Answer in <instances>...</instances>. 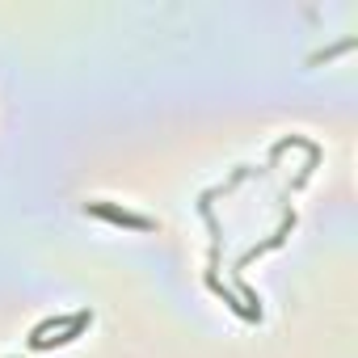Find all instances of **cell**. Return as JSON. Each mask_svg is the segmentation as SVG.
I'll return each mask as SVG.
<instances>
[{"label":"cell","mask_w":358,"mask_h":358,"mask_svg":"<svg viewBox=\"0 0 358 358\" xmlns=\"http://www.w3.org/2000/svg\"><path fill=\"white\" fill-rule=\"evenodd\" d=\"M89 211L93 215H101V220H110V224H127V228H156L148 215H131V211H118V207H106V203H89Z\"/></svg>","instance_id":"cell-1"}]
</instances>
